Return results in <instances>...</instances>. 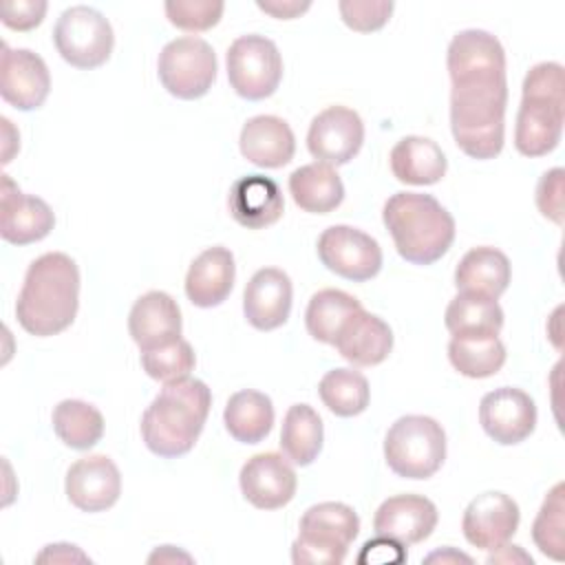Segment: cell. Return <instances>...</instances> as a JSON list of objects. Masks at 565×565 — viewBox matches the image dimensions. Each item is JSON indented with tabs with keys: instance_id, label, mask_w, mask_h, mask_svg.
Returning a JSON list of instances; mask_svg holds the SVG:
<instances>
[{
	"instance_id": "obj_37",
	"label": "cell",
	"mask_w": 565,
	"mask_h": 565,
	"mask_svg": "<svg viewBox=\"0 0 565 565\" xmlns=\"http://www.w3.org/2000/svg\"><path fill=\"white\" fill-rule=\"evenodd\" d=\"M563 492L565 486L556 483L547 497L543 499V505L532 523V539L536 543V547L554 558V561H563L565 554V523H563V514H565V501H563Z\"/></svg>"
},
{
	"instance_id": "obj_6",
	"label": "cell",
	"mask_w": 565,
	"mask_h": 565,
	"mask_svg": "<svg viewBox=\"0 0 565 565\" xmlns=\"http://www.w3.org/2000/svg\"><path fill=\"white\" fill-rule=\"evenodd\" d=\"M298 530V539L291 545L296 565H340L360 532V519L351 505L324 501L302 514Z\"/></svg>"
},
{
	"instance_id": "obj_2",
	"label": "cell",
	"mask_w": 565,
	"mask_h": 565,
	"mask_svg": "<svg viewBox=\"0 0 565 565\" xmlns=\"http://www.w3.org/2000/svg\"><path fill=\"white\" fill-rule=\"evenodd\" d=\"M212 393L205 382L183 377L163 384L141 415V437L150 452L174 459L190 452L205 426Z\"/></svg>"
},
{
	"instance_id": "obj_30",
	"label": "cell",
	"mask_w": 565,
	"mask_h": 565,
	"mask_svg": "<svg viewBox=\"0 0 565 565\" xmlns=\"http://www.w3.org/2000/svg\"><path fill=\"white\" fill-rule=\"evenodd\" d=\"M362 309L360 300L342 289H320L307 305L305 327L313 340L333 347L349 320Z\"/></svg>"
},
{
	"instance_id": "obj_26",
	"label": "cell",
	"mask_w": 565,
	"mask_h": 565,
	"mask_svg": "<svg viewBox=\"0 0 565 565\" xmlns=\"http://www.w3.org/2000/svg\"><path fill=\"white\" fill-rule=\"evenodd\" d=\"M512 267L508 256L490 245L472 247L455 269V287L461 294H475L497 300L510 285Z\"/></svg>"
},
{
	"instance_id": "obj_3",
	"label": "cell",
	"mask_w": 565,
	"mask_h": 565,
	"mask_svg": "<svg viewBox=\"0 0 565 565\" xmlns=\"http://www.w3.org/2000/svg\"><path fill=\"white\" fill-rule=\"evenodd\" d=\"M397 254L413 265H433L455 241V218L430 194L395 192L382 210Z\"/></svg>"
},
{
	"instance_id": "obj_44",
	"label": "cell",
	"mask_w": 565,
	"mask_h": 565,
	"mask_svg": "<svg viewBox=\"0 0 565 565\" xmlns=\"http://www.w3.org/2000/svg\"><path fill=\"white\" fill-rule=\"evenodd\" d=\"M256 7L265 13H271L274 18H280V20H291L300 13H305L311 4L309 2H298V0H258Z\"/></svg>"
},
{
	"instance_id": "obj_15",
	"label": "cell",
	"mask_w": 565,
	"mask_h": 565,
	"mask_svg": "<svg viewBox=\"0 0 565 565\" xmlns=\"http://www.w3.org/2000/svg\"><path fill=\"white\" fill-rule=\"evenodd\" d=\"M521 512L512 497L505 492L477 494L463 510L461 530L470 545L492 552L508 543L519 530Z\"/></svg>"
},
{
	"instance_id": "obj_5",
	"label": "cell",
	"mask_w": 565,
	"mask_h": 565,
	"mask_svg": "<svg viewBox=\"0 0 565 565\" xmlns=\"http://www.w3.org/2000/svg\"><path fill=\"white\" fill-rule=\"evenodd\" d=\"M508 82L461 84L450 90V130L461 152L494 159L503 150Z\"/></svg>"
},
{
	"instance_id": "obj_33",
	"label": "cell",
	"mask_w": 565,
	"mask_h": 565,
	"mask_svg": "<svg viewBox=\"0 0 565 565\" xmlns=\"http://www.w3.org/2000/svg\"><path fill=\"white\" fill-rule=\"evenodd\" d=\"M322 419L309 404H294L285 413L280 448L296 466H309L322 450Z\"/></svg>"
},
{
	"instance_id": "obj_20",
	"label": "cell",
	"mask_w": 565,
	"mask_h": 565,
	"mask_svg": "<svg viewBox=\"0 0 565 565\" xmlns=\"http://www.w3.org/2000/svg\"><path fill=\"white\" fill-rule=\"evenodd\" d=\"M437 519L439 514L430 499L422 494H395L380 503L373 516V530L377 536L393 539L406 547L428 539Z\"/></svg>"
},
{
	"instance_id": "obj_10",
	"label": "cell",
	"mask_w": 565,
	"mask_h": 565,
	"mask_svg": "<svg viewBox=\"0 0 565 565\" xmlns=\"http://www.w3.org/2000/svg\"><path fill=\"white\" fill-rule=\"evenodd\" d=\"M227 79L236 95L249 102L267 99L282 79L278 46L265 35H241L227 49Z\"/></svg>"
},
{
	"instance_id": "obj_1",
	"label": "cell",
	"mask_w": 565,
	"mask_h": 565,
	"mask_svg": "<svg viewBox=\"0 0 565 565\" xmlns=\"http://www.w3.org/2000/svg\"><path fill=\"white\" fill-rule=\"evenodd\" d=\"M79 307V269L64 252L38 256L26 274L15 302L20 327L38 338L68 329Z\"/></svg>"
},
{
	"instance_id": "obj_14",
	"label": "cell",
	"mask_w": 565,
	"mask_h": 565,
	"mask_svg": "<svg viewBox=\"0 0 565 565\" xmlns=\"http://www.w3.org/2000/svg\"><path fill=\"white\" fill-rule=\"evenodd\" d=\"M364 124L353 108L329 106L320 110L309 126L307 148L320 161L329 166L349 163L362 148Z\"/></svg>"
},
{
	"instance_id": "obj_41",
	"label": "cell",
	"mask_w": 565,
	"mask_h": 565,
	"mask_svg": "<svg viewBox=\"0 0 565 565\" xmlns=\"http://www.w3.org/2000/svg\"><path fill=\"white\" fill-rule=\"evenodd\" d=\"M563 181L565 170L552 168L539 179L536 185V207L545 218L556 225H563Z\"/></svg>"
},
{
	"instance_id": "obj_31",
	"label": "cell",
	"mask_w": 565,
	"mask_h": 565,
	"mask_svg": "<svg viewBox=\"0 0 565 565\" xmlns=\"http://www.w3.org/2000/svg\"><path fill=\"white\" fill-rule=\"evenodd\" d=\"M223 422L236 441L258 444L269 435L274 426V404L260 391H238L227 399Z\"/></svg>"
},
{
	"instance_id": "obj_27",
	"label": "cell",
	"mask_w": 565,
	"mask_h": 565,
	"mask_svg": "<svg viewBox=\"0 0 565 565\" xmlns=\"http://www.w3.org/2000/svg\"><path fill=\"white\" fill-rule=\"evenodd\" d=\"M333 347L353 366H375L388 358L393 331L380 316L362 309L349 320Z\"/></svg>"
},
{
	"instance_id": "obj_38",
	"label": "cell",
	"mask_w": 565,
	"mask_h": 565,
	"mask_svg": "<svg viewBox=\"0 0 565 565\" xmlns=\"http://www.w3.org/2000/svg\"><path fill=\"white\" fill-rule=\"evenodd\" d=\"M194 364H196V358H194L192 344L183 338L152 351H141L143 371L152 380L163 384L190 377V371L194 369Z\"/></svg>"
},
{
	"instance_id": "obj_47",
	"label": "cell",
	"mask_w": 565,
	"mask_h": 565,
	"mask_svg": "<svg viewBox=\"0 0 565 565\" xmlns=\"http://www.w3.org/2000/svg\"><path fill=\"white\" fill-rule=\"evenodd\" d=\"M437 558H441V561L452 558V561H466V563H472V558H470V556H466V554H457V552H452V550H446V554L435 552V554H430L426 561H437Z\"/></svg>"
},
{
	"instance_id": "obj_32",
	"label": "cell",
	"mask_w": 565,
	"mask_h": 565,
	"mask_svg": "<svg viewBox=\"0 0 565 565\" xmlns=\"http://www.w3.org/2000/svg\"><path fill=\"white\" fill-rule=\"evenodd\" d=\"M444 322L452 338H492L503 327V309L497 300L459 291L448 302Z\"/></svg>"
},
{
	"instance_id": "obj_21",
	"label": "cell",
	"mask_w": 565,
	"mask_h": 565,
	"mask_svg": "<svg viewBox=\"0 0 565 565\" xmlns=\"http://www.w3.org/2000/svg\"><path fill=\"white\" fill-rule=\"evenodd\" d=\"M291 280L278 267L258 269L243 291V313L258 331L282 327L291 311Z\"/></svg>"
},
{
	"instance_id": "obj_11",
	"label": "cell",
	"mask_w": 565,
	"mask_h": 565,
	"mask_svg": "<svg viewBox=\"0 0 565 565\" xmlns=\"http://www.w3.org/2000/svg\"><path fill=\"white\" fill-rule=\"evenodd\" d=\"M316 247L320 263L347 280L364 282L382 269L380 243L358 227L331 225L318 236Z\"/></svg>"
},
{
	"instance_id": "obj_12",
	"label": "cell",
	"mask_w": 565,
	"mask_h": 565,
	"mask_svg": "<svg viewBox=\"0 0 565 565\" xmlns=\"http://www.w3.org/2000/svg\"><path fill=\"white\" fill-rule=\"evenodd\" d=\"M452 86L479 82H505V51L501 42L481 29L459 31L446 53Z\"/></svg>"
},
{
	"instance_id": "obj_29",
	"label": "cell",
	"mask_w": 565,
	"mask_h": 565,
	"mask_svg": "<svg viewBox=\"0 0 565 565\" xmlns=\"http://www.w3.org/2000/svg\"><path fill=\"white\" fill-rule=\"evenodd\" d=\"M289 194L294 203L311 214H329L344 199L340 174L329 163H307L289 174Z\"/></svg>"
},
{
	"instance_id": "obj_35",
	"label": "cell",
	"mask_w": 565,
	"mask_h": 565,
	"mask_svg": "<svg viewBox=\"0 0 565 565\" xmlns=\"http://www.w3.org/2000/svg\"><path fill=\"white\" fill-rule=\"evenodd\" d=\"M322 404L338 417H355L366 411L371 399L369 380L355 369H333L318 384Z\"/></svg>"
},
{
	"instance_id": "obj_17",
	"label": "cell",
	"mask_w": 565,
	"mask_h": 565,
	"mask_svg": "<svg viewBox=\"0 0 565 565\" xmlns=\"http://www.w3.org/2000/svg\"><path fill=\"white\" fill-rule=\"evenodd\" d=\"M51 90V75L44 60L29 49H11L2 42L0 95L18 110L40 108Z\"/></svg>"
},
{
	"instance_id": "obj_45",
	"label": "cell",
	"mask_w": 565,
	"mask_h": 565,
	"mask_svg": "<svg viewBox=\"0 0 565 565\" xmlns=\"http://www.w3.org/2000/svg\"><path fill=\"white\" fill-rule=\"evenodd\" d=\"M38 561H88L86 554H82L75 545L68 543H55V545H46V550L38 556Z\"/></svg>"
},
{
	"instance_id": "obj_28",
	"label": "cell",
	"mask_w": 565,
	"mask_h": 565,
	"mask_svg": "<svg viewBox=\"0 0 565 565\" xmlns=\"http://www.w3.org/2000/svg\"><path fill=\"white\" fill-rule=\"evenodd\" d=\"M391 172L408 185H433L444 179L448 161L444 150L428 137L408 135L391 150Z\"/></svg>"
},
{
	"instance_id": "obj_7",
	"label": "cell",
	"mask_w": 565,
	"mask_h": 565,
	"mask_svg": "<svg viewBox=\"0 0 565 565\" xmlns=\"http://www.w3.org/2000/svg\"><path fill=\"white\" fill-rule=\"evenodd\" d=\"M384 459L404 479H428L446 459V433L428 415H404L384 437Z\"/></svg>"
},
{
	"instance_id": "obj_40",
	"label": "cell",
	"mask_w": 565,
	"mask_h": 565,
	"mask_svg": "<svg viewBox=\"0 0 565 565\" xmlns=\"http://www.w3.org/2000/svg\"><path fill=\"white\" fill-rule=\"evenodd\" d=\"M342 22L360 33H371L382 29L391 13L393 2L391 0H340L338 2Z\"/></svg>"
},
{
	"instance_id": "obj_16",
	"label": "cell",
	"mask_w": 565,
	"mask_h": 565,
	"mask_svg": "<svg viewBox=\"0 0 565 565\" xmlns=\"http://www.w3.org/2000/svg\"><path fill=\"white\" fill-rule=\"evenodd\" d=\"M243 497L258 510L287 505L298 488L291 463L280 452H258L249 457L238 475Z\"/></svg>"
},
{
	"instance_id": "obj_24",
	"label": "cell",
	"mask_w": 565,
	"mask_h": 565,
	"mask_svg": "<svg viewBox=\"0 0 565 565\" xmlns=\"http://www.w3.org/2000/svg\"><path fill=\"white\" fill-rule=\"evenodd\" d=\"M234 278V254L223 245L207 247L192 260L185 274V296L201 309L218 307L230 296Z\"/></svg>"
},
{
	"instance_id": "obj_19",
	"label": "cell",
	"mask_w": 565,
	"mask_h": 565,
	"mask_svg": "<svg viewBox=\"0 0 565 565\" xmlns=\"http://www.w3.org/2000/svg\"><path fill=\"white\" fill-rule=\"evenodd\" d=\"M0 234L11 245H29L51 234L55 214L46 201L24 194L9 174H2L0 190Z\"/></svg>"
},
{
	"instance_id": "obj_22",
	"label": "cell",
	"mask_w": 565,
	"mask_h": 565,
	"mask_svg": "<svg viewBox=\"0 0 565 565\" xmlns=\"http://www.w3.org/2000/svg\"><path fill=\"white\" fill-rule=\"evenodd\" d=\"M181 309L166 291H148L128 313V331L141 351L172 344L181 338Z\"/></svg>"
},
{
	"instance_id": "obj_4",
	"label": "cell",
	"mask_w": 565,
	"mask_h": 565,
	"mask_svg": "<svg viewBox=\"0 0 565 565\" xmlns=\"http://www.w3.org/2000/svg\"><path fill=\"white\" fill-rule=\"evenodd\" d=\"M565 79L558 62L532 66L523 79V97L516 113L514 146L523 157L552 152L563 135Z\"/></svg>"
},
{
	"instance_id": "obj_36",
	"label": "cell",
	"mask_w": 565,
	"mask_h": 565,
	"mask_svg": "<svg viewBox=\"0 0 565 565\" xmlns=\"http://www.w3.org/2000/svg\"><path fill=\"white\" fill-rule=\"evenodd\" d=\"M448 360L461 375L483 380L501 371V366L505 364V347L499 335L452 338L448 342Z\"/></svg>"
},
{
	"instance_id": "obj_39",
	"label": "cell",
	"mask_w": 565,
	"mask_h": 565,
	"mask_svg": "<svg viewBox=\"0 0 565 565\" xmlns=\"http://www.w3.org/2000/svg\"><path fill=\"white\" fill-rule=\"evenodd\" d=\"M163 9L177 29L201 33L218 24L225 4L221 0H168Z\"/></svg>"
},
{
	"instance_id": "obj_9",
	"label": "cell",
	"mask_w": 565,
	"mask_h": 565,
	"mask_svg": "<svg viewBox=\"0 0 565 565\" xmlns=\"http://www.w3.org/2000/svg\"><path fill=\"white\" fill-rule=\"evenodd\" d=\"M157 73L163 88L177 99L203 97L216 79L214 49L194 35L168 42L157 60Z\"/></svg>"
},
{
	"instance_id": "obj_34",
	"label": "cell",
	"mask_w": 565,
	"mask_h": 565,
	"mask_svg": "<svg viewBox=\"0 0 565 565\" xmlns=\"http://www.w3.org/2000/svg\"><path fill=\"white\" fill-rule=\"evenodd\" d=\"M55 435L73 450L93 448L104 435L102 413L82 399H62L51 415Z\"/></svg>"
},
{
	"instance_id": "obj_46",
	"label": "cell",
	"mask_w": 565,
	"mask_h": 565,
	"mask_svg": "<svg viewBox=\"0 0 565 565\" xmlns=\"http://www.w3.org/2000/svg\"><path fill=\"white\" fill-rule=\"evenodd\" d=\"M501 550L505 552V554H492V556H488V563H497V561H514V558H519V561H523V563H530L532 565V556H527L519 545H501Z\"/></svg>"
},
{
	"instance_id": "obj_13",
	"label": "cell",
	"mask_w": 565,
	"mask_h": 565,
	"mask_svg": "<svg viewBox=\"0 0 565 565\" xmlns=\"http://www.w3.org/2000/svg\"><path fill=\"white\" fill-rule=\"evenodd\" d=\"M479 424L501 446L521 444L536 428L534 399L514 386L494 388L479 402Z\"/></svg>"
},
{
	"instance_id": "obj_23",
	"label": "cell",
	"mask_w": 565,
	"mask_h": 565,
	"mask_svg": "<svg viewBox=\"0 0 565 565\" xmlns=\"http://www.w3.org/2000/svg\"><path fill=\"white\" fill-rule=\"evenodd\" d=\"M227 207L238 225L247 230H263L282 216L285 199L274 179L263 174H247L232 183Z\"/></svg>"
},
{
	"instance_id": "obj_25",
	"label": "cell",
	"mask_w": 565,
	"mask_h": 565,
	"mask_svg": "<svg viewBox=\"0 0 565 565\" xmlns=\"http://www.w3.org/2000/svg\"><path fill=\"white\" fill-rule=\"evenodd\" d=\"M241 154L258 168H282L294 159L296 139L289 124L276 115L247 119L238 137Z\"/></svg>"
},
{
	"instance_id": "obj_42",
	"label": "cell",
	"mask_w": 565,
	"mask_h": 565,
	"mask_svg": "<svg viewBox=\"0 0 565 565\" xmlns=\"http://www.w3.org/2000/svg\"><path fill=\"white\" fill-rule=\"evenodd\" d=\"M46 13L44 0H9L0 7V20L4 26L13 31H31L35 29Z\"/></svg>"
},
{
	"instance_id": "obj_43",
	"label": "cell",
	"mask_w": 565,
	"mask_h": 565,
	"mask_svg": "<svg viewBox=\"0 0 565 565\" xmlns=\"http://www.w3.org/2000/svg\"><path fill=\"white\" fill-rule=\"evenodd\" d=\"M402 547L404 545L393 539L377 536L364 543V550L358 561L360 563H402L406 558V552Z\"/></svg>"
},
{
	"instance_id": "obj_8",
	"label": "cell",
	"mask_w": 565,
	"mask_h": 565,
	"mask_svg": "<svg viewBox=\"0 0 565 565\" xmlns=\"http://www.w3.org/2000/svg\"><path fill=\"white\" fill-rule=\"evenodd\" d=\"M53 42L64 62L90 71L110 57L115 35L110 22L97 9L75 4L60 13L53 29Z\"/></svg>"
},
{
	"instance_id": "obj_18",
	"label": "cell",
	"mask_w": 565,
	"mask_h": 565,
	"mask_svg": "<svg viewBox=\"0 0 565 565\" xmlns=\"http://www.w3.org/2000/svg\"><path fill=\"white\" fill-rule=\"evenodd\" d=\"M64 490L77 510L104 512L113 508L121 494V475L110 457L88 455L68 468Z\"/></svg>"
}]
</instances>
